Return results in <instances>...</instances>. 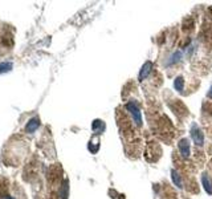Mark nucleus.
Instances as JSON below:
<instances>
[{"label":"nucleus","instance_id":"20e7f679","mask_svg":"<svg viewBox=\"0 0 212 199\" xmlns=\"http://www.w3.org/2000/svg\"><path fill=\"white\" fill-rule=\"evenodd\" d=\"M8 186L5 179H3L1 183H0V199H15V197H12L9 191H8Z\"/></svg>","mask_w":212,"mask_h":199},{"label":"nucleus","instance_id":"0eeeda50","mask_svg":"<svg viewBox=\"0 0 212 199\" xmlns=\"http://www.w3.org/2000/svg\"><path fill=\"white\" fill-rule=\"evenodd\" d=\"M171 179H172V182H174L175 186H178V187H183L182 177H180V174L176 171V170H172V171H171Z\"/></svg>","mask_w":212,"mask_h":199},{"label":"nucleus","instance_id":"7ed1b4c3","mask_svg":"<svg viewBox=\"0 0 212 199\" xmlns=\"http://www.w3.org/2000/svg\"><path fill=\"white\" fill-rule=\"evenodd\" d=\"M178 147H179V151L180 154H182V157L184 158H188L191 154V150H190V141H188L187 138H183L179 141V143H178Z\"/></svg>","mask_w":212,"mask_h":199},{"label":"nucleus","instance_id":"423d86ee","mask_svg":"<svg viewBox=\"0 0 212 199\" xmlns=\"http://www.w3.org/2000/svg\"><path fill=\"white\" fill-rule=\"evenodd\" d=\"M202 183H203V187H204L205 191H207L208 194H212V182H211V179L208 178L207 174L202 175Z\"/></svg>","mask_w":212,"mask_h":199},{"label":"nucleus","instance_id":"9b49d317","mask_svg":"<svg viewBox=\"0 0 212 199\" xmlns=\"http://www.w3.org/2000/svg\"><path fill=\"white\" fill-rule=\"evenodd\" d=\"M180 59H182V53L180 52H175L174 55L170 57V60L167 61V65H171V64H175V62H179Z\"/></svg>","mask_w":212,"mask_h":199},{"label":"nucleus","instance_id":"9d476101","mask_svg":"<svg viewBox=\"0 0 212 199\" xmlns=\"http://www.w3.org/2000/svg\"><path fill=\"white\" fill-rule=\"evenodd\" d=\"M37 126H39V119L37 118H35V119H32V121H29V124L27 125V132L28 133H31V132H35L36 129H37Z\"/></svg>","mask_w":212,"mask_h":199},{"label":"nucleus","instance_id":"6e6552de","mask_svg":"<svg viewBox=\"0 0 212 199\" xmlns=\"http://www.w3.org/2000/svg\"><path fill=\"white\" fill-rule=\"evenodd\" d=\"M174 88L176 92L182 93L183 92V88H184V80H183V77H176L174 81Z\"/></svg>","mask_w":212,"mask_h":199},{"label":"nucleus","instance_id":"1a4fd4ad","mask_svg":"<svg viewBox=\"0 0 212 199\" xmlns=\"http://www.w3.org/2000/svg\"><path fill=\"white\" fill-rule=\"evenodd\" d=\"M93 130H94L95 133H102L103 130H105V124H103L101 119H95L94 122H93Z\"/></svg>","mask_w":212,"mask_h":199},{"label":"nucleus","instance_id":"f8f14e48","mask_svg":"<svg viewBox=\"0 0 212 199\" xmlns=\"http://www.w3.org/2000/svg\"><path fill=\"white\" fill-rule=\"evenodd\" d=\"M208 96L212 98V86H211V90H210V93H208Z\"/></svg>","mask_w":212,"mask_h":199},{"label":"nucleus","instance_id":"39448f33","mask_svg":"<svg viewBox=\"0 0 212 199\" xmlns=\"http://www.w3.org/2000/svg\"><path fill=\"white\" fill-rule=\"evenodd\" d=\"M151 69H152V62L151 61H146L145 64L142 65V68H141L139 76H138L139 81H142V80H145L146 77H147L150 73H151Z\"/></svg>","mask_w":212,"mask_h":199},{"label":"nucleus","instance_id":"f257e3e1","mask_svg":"<svg viewBox=\"0 0 212 199\" xmlns=\"http://www.w3.org/2000/svg\"><path fill=\"white\" fill-rule=\"evenodd\" d=\"M126 109L130 112V114H131V117H133V119H134L135 124L142 125V114H141V109H139V106H138L137 102H134V101L127 102Z\"/></svg>","mask_w":212,"mask_h":199},{"label":"nucleus","instance_id":"f03ea898","mask_svg":"<svg viewBox=\"0 0 212 199\" xmlns=\"http://www.w3.org/2000/svg\"><path fill=\"white\" fill-rule=\"evenodd\" d=\"M191 137L194 139V143L196 146H202L204 143V134H203V132L200 130V127L196 124H194L191 126Z\"/></svg>","mask_w":212,"mask_h":199}]
</instances>
